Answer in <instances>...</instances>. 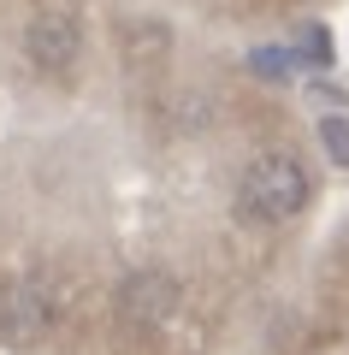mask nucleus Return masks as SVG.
<instances>
[{"label": "nucleus", "instance_id": "nucleus-1", "mask_svg": "<svg viewBox=\"0 0 349 355\" xmlns=\"http://www.w3.org/2000/svg\"><path fill=\"white\" fill-rule=\"evenodd\" d=\"M314 196V178L302 166V154L290 148H261L237 178V219L249 225H278V219L302 214Z\"/></svg>", "mask_w": 349, "mask_h": 355}, {"label": "nucleus", "instance_id": "nucleus-2", "mask_svg": "<svg viewBox=\"0 0 349 355\" xmlns=\"http://www.w3.org/2000/svg\"><path fill=\"white\" fill-rule=\"evenodd\" d=\"M48 326H53V291H48V279H36V272L12 279L6 296H0V338H6V343H36Z\"/></svg>", "mask_w": 349, "mask_h": 355}, {"label": "nucleus", "instance_id": "nucleus-3", "mask_svg": "<svg viewBox=\"0 0 349 355\" xmlns=\"http://www.w3.org/2000/svg\"><path fill=\"white\" fill-rule=\"evenodd\" d=\"M172 314H178V279L172 272L142 266V272H130V279L119 284V320H125V326L154 331V326H166Z\"/></svg>", "mask_w": 349, "mask_h": 355}, {"label": "nucleus", "instance_id": "nucleus-4", "mask_svg": "<svg viewBox=\"0 0 349 355\" xmlns=\"http://www.w3.org/2000/svg\"><path fill=\"white\" fill-rule=\"evenodd\" d=\"M24 48H30V60H36L42 71H65V65L83 53V30H77L71 12H42L36 24L24 30Z\"/></svg>", "mask_w": 349, "mask_h": 355}, {"label": "nucleus", "instance_id": "nucleus-5", "mask_svg": "<svg viewBox=\"0 0 349 355\" xmlns=\"http://www.w3.org/2000/svg\"><path fill=\"white\" fill-rule=\"evenodd\" d=\"M320 142H325V154H332L337 166H349V119H325V125H320Z\"/></svg>", "mask_w": 349, "mask_h": 355}]
</instances>
